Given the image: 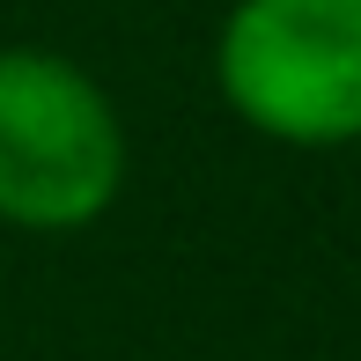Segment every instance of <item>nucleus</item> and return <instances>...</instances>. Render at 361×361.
Segmentation results:
<instances>
[{
    "instance_id": "f257e3e1",
    "label": "nucleus",
    "mask_w": 361,
    "mask_h": 361,
    "mask_svg": "<svg viewBox=\"0 0 361 361\" xmlns=\"http://www.w3.org/2000/svg\"><path fill=\"white\" fill-rule=\"evenodd\" d=\"M126 192V118L111 89L52 44H0V221L74 236Z\"/></svg>"
},
{
    "instance_id": "f03ea898",
    "label": "nucleus",
    "mask_w": 361,
    "mask_h": 361,
    "mask_svg": "<svg viewBox=\"0 0 361 361\" xmlns=\"http://www.w3.org/2000/svg\"><path fill=\"white\" fill-rule=\"evenodd\" d=\"M214 89L273 147L361 140V0H228Z\"/></svg>"
}]
</instances>
